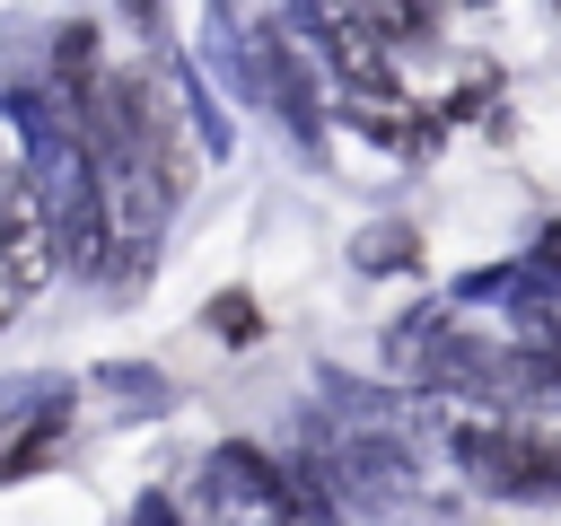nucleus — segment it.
I'll list each match as a JSON object with an SVG mask.
<instances>
[{
	"mask_svg": "<svg viewBox=\"0 0 561 526\" xmlns=\"http://www.w3.org/2000/svg\"><path fill=\"white\" fill-rule=\"evenodd\" d=\"M18 307H26V281H18V263H9V254H0V324H9V316H18Z\"/></svg>",
	"mask_w": 561,
	"mask_h": 526,
	"instance_id": "6",
	"label": "nucleus"
},
{
	"mask_svg": "<svg viewBox=\"0 0 561 526\" xmlns=\"http://www.w3.org/2000/svg\"><path fill=\"white\" fill-rule=\"evenodd\" d=\"M359 263H412V237L403 228H377V237H359Z\"/></svg>",
	"mask_w": 561,
	"mask_h": 526,
	"instance_id": "5",
	"label": "nucleus"
},
{
	"mask_svg": "<svg viewBox=\"0 0 561 526\" xmlns=\"http://www.w3.org/2000/svg\"><path fill=\"white\" fill-rule=\"evenodd\" d=\"M53 193H44V175L35 167H0V254L18 263V281L35 289L44 272H53Z\"/></svg>",
	"mask_w": 561,
	"mask_h": 526,
	"instance_id": "3",
	"label": "nucleus"
},
{
	"mask_svg": "<svg viewBox=\"0 0 561 526\" xmlns=\"http://www.w3.org/2000/svg\"><path fill=\"white\" fill-rule=\"evenodd\" d=\"M202 517H210V526H316L324 508H316L307 473H289V465H272L263 447L228 438V447H210V465H202Z\"/></svg>",
	"mask_w": 561,
	"mask_h": 526,
	"instance_id": "2",
	"label": "nucleus"
},
{
	"mask_svg": "<svg viewBox=\"0 0 561 526\" xmlns=\"http://www.w3.org/2000/svg\"><path fill=\"white\" fill-rule=\"evenodd\" d=\"M447 447L473 473V491H491V500H561V430L552 421L456 412L447 421Z\"/></svg>",
	"mask_w": 561,
	"mask_h": 526,
	"instance_id": "1",
	"label": "nucleus"
},
{
	"mask_svg": "<svg viewBox=\"0 0 561 526\" xmlns=\"http://www.w3.org/2000/svg\"><path fill=\"white\" fill-rule=\"evenodd\" d=\"M140 526H167V500H149V508H140Z\"/></svg>",
	"mask_w": 561,
	"mask_h": 526,
	"instance_id": "7",
	"label": "nucleus"
},
{
	"mask_svg": "<svg viewBox=\"0 0 561 526\" xmlns=\"http://www.w3.org/2000/svg\"><path fill=\"white\" fill-rule=\"evenodd\" d=\"M210 324H219L228 342H254V333H263V316H254V298H219V307H210Z\"/></svg>",
	"mask_w": 561,
	"mask_h": 526,
	"instance_id": "4",
	"label": "nucleus"
}]
</instances>
